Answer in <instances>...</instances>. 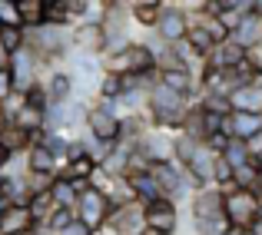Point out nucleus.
Here are the masks:
<instances>
[{"label": "nucleus", "instance_id": "nucleus-14", "mask_svg": "<svg viewBox=\"0 0 262 235\" xmlns=\"http://www.w3.org/2000/svg\"><path fill=\"white\" fill-rule=\"evenodd\" d=\"M40 86H43V93H47L50 103L73 100V77H70V70H50L43 80H40Z\"/></svg>", "mask_w": 262, "mask_h": 235}, {"label": "nucleus", "instance_id": "nucleus-10", "mask_svg": "<svg viewBox=\"0 0 262 235\" xmlns=\"http://www.w3.org/2000/svg\"><path fill=\"white\" fill-rule=\"evenodd\" d=\"M156 83H163L166 89H173L176 96H183L186 103L199 93V83H196V73L186 70V66H166V70H156Z\"/></svg>", "mask_w": 262, "mask_h": 235}, {"label": "nucleus", "instance_id": "nucleus-27", "mask_svg": "<svg viewBox=\"0 0 262 235\" xmlns=\"http://www.w3.org/2000/svg\"><path fill=\"white\" fill-rule=\"evenodd\" d=\"M70 222H73V212H70V209H53L50 219L40 225V232H43V235H60Z\"/></svg>", "mask_w": 262, "mask_h": 235}, {"label": "nucleus", "instance_id": "nucleus-3", "mask_svg": "<svg viewBox=\"0 0 262 235\" xmlns=\"http://www.w3.org/2000/svg\"><path fill=\"white\" fill-rule=\"evenodd\" d=\"M143 229H146V235H176L179 205L169 199H156V202L143 205Z\"/></svg>", "mask_w": 262, "mask_h": 235}, {"label": "nucleus", "instance_id": "nucleus-29", "mask_svg": "<svg viewBox=\"0 0 262 235\" xmlns=\"http://www.w3.org/2000/svg\"><path fill=\"white\" fill-rule=\"evenodd\" d=\"M27 192L30 196H40V192H50V185H53V176H37V172H27Z\"/></svg>", "mask_w": 262, "mask_h": 235}, {"label": "nucleus", "instance_id": "nucleus-16", "mask_svg": "<svg viewBox=\"0 0 262 235\" xmlns=\"http://www.w3.org/2000/svg\"><path fill=\"white\" fill-rule=\"evenodd\" d=\"M160 10H163V0H136V4H129V20L153 33L156 20H160Z\"/></svg>", "mask_w": 262, "mask_h": 235}, {"label": "nucleus", "instance_id": "nucleus-7", "mask_svg": "<svg viewBox=\"0 0 262 235\" xmlns=\"http://www.w3.org/2000/svg\"><path fill=\"white\" fill-rule=\"evenodd\" d=\"M140 156L146 159L149 166L156 162H173V133H163V129H146L143 139L136 143Z\"/></svg>", "mask_w": 262, "mask_h": 235}, {"label": "nucleus", "instance_id": "nucleus-28", "mask_svg": "<svg viewBox=\"0 0 262 235\" xmlns=\"http://www.w3.org/2000/svg\"><path fill=\"white\" fill-rule=\"evenodd\" d=\"M256 182H259V169H256V162H246L243 169L232 172V189H246V192H252V189H256Z\"/></svg>", "mask_w": 262, "mask_h": 235}, {"label": "nucleus", "instance_id": "nucleus-31", "mask_svg": "<svg viewBox=\"0 0 262 235\" xmlns=\"http://www.w3.org/2000/svg\"><path fill=\"white\" fill-rule=\"evenodd\" d=\"M0 27H20L17 4L13 0H0Z\"/></svg>", "mask_w": 262, "mask_h": 235}, {"label": "nucleus", "instance_id": "nucleus-32", "mask_svg": "<svg viewBox=\"0 0 262 235\" xmlns=\"http://www.w3.org/2000/svg\"><path fill=\"white\" fill-rule=\"evenodd\" d=\"M246 66H249L252 73H262V43H256V46L246 50Z\"/></svg>", "mask_w": 262, "mask_h": 235}, {"label": "nucleus", "instance_id": "nucleus-23", "mask_svg": "<svg viewBox=\"0 0 262 235\" xmlns=\"http://www.w3.org/2000/svg\"><path fill=\"white\" fill-rule=\"evenodd\" d=\"M24 46H27V30L24 27H0V50H4L7 57L20 53Z\"/></svg>", "mask_w": 262, "mask_h": 235}, {"label": "nucleus", "instance_id": "nucleus-26", "mask_svg": "<svg viewBox=\"0 0 262 235\" xmlns=\"http://www.w3.org/2000/svg\"><path fill=\"white\" fill-rule=\"evenodd\" d=\"M219 159H223V162L229 166L232 172H236V169H243L246 162H252L249 153H246V146H243V143H236V139H229V146H226L223 153H219Z\"/></svg>", "mask_w": 262, "mask_h": 235}, {"label": "nucleus", "instance_id": "nucleus-13", "mask_svg": "<svg viewBox=\"0 0 262 235\" xmlns=\"http://www.w3.org/2000/svg\"><path fill=\"white\" fill-rule=\"evenodd\" d=\"M259 129H262V116H256V113H229L226 123H223V133L236 143H246L249 136H256Z\"/></svg>", "mask_w": 262, "mask_h": 235}, {"label": "nucleus", "instance_id": "nucleus-34", "mask_svg": "<svg viewBox=\"0 0 262 235\" xmlns=\"http://www.w3.org/2000/svg\"><path fill=\"white\" fill-rule=\"evenodd\" d=\"M60 235H96V232H93V229H86V225H83V222H80V219H77V216H73V222H70V225H67V229H63V232H60Z\"/></svg>", "mask_w": 262, "mask_h": 235}, {"label": "nucleus", "instance_id": "nucleus-36", "mask_svg": "<svg viewBox=\"0 0 262 235\" xmlns=\"http://www.w3.org/2000/svg\"><path fill=\"white\" fill-rule=\"evenodd\" d=\"M249 86H252V89H259V93H262V73H249Z\"/></svg>", "mask_w": 262, "mask_h": 235}, {"label": "nucleus", "instance_id": "nucleus-8", "mask_svg": "<svg viewBox=\"0 0 262 235\" xmlns=\"http://www.w3.org/2000/svg\"><path fill=\"white\" fill-rule=\"evenodd\" d=\"M192 222H223V192L219 189H199L189 196Z\"/></svg>", "mask_w": 262, "mask_h": 235}, {"label": "nucleus", "instance_id": "nucleus-25", "mask_svg": "<svg viewBox=\"0 0 262 235\" xmlns=\"http://www.w3.org/2000/svg\"><path fill=\"white\" fill-rule=\"evenodd\" d=\"M37 143L57 159V162H63V159H67V146H70V136H67V133H43Z\"/></svg>", "mask_w": 262, "mask_h": 235}, {"label": "nucleus", "instance_id": "nucleus-19", "mask_svg": "<svg viewBox=\"0 0 262 235\" xmlns=\"http://www.w3.org/2000/svg\"><path fill=\"white\" fill-rule=\"evenodd\" d=\"M229 106L232 113H256L262 116V93L252 86H239L236 93H229Z\"/></svg>", "mask_w": 262, "mask_h": 235}, {"label": "nucleus", "instance_id": "nucleus-35", "mask_svg": "<svg viewBox=\"0 0 262 235\" xmlns=\"http://www.w3.org/2000/svg\"><path fill=\"white\" fill-rule=\"evenodd\" d=\"M7 93H13V89H10V70H7V66H0V100H4Z\"/></svg>", "mask_w": 262, "mask_h": 235}, {"label": "nucleus", "instance_id": "nucleus-24", "mask_svg": "<svg viewBox=\"0 0 262 235\" xmlns=\"http://www.w3.org/2000/svg\"><path fill=\"white\" fill-rule=\"evenodd\" d=\"M196 149H199V143H196V139H189V136H183V133H176V136H173V162L179 166V169H186V166L192 162Z\"/></svg>", "mask_w": 262, "mask_h": 235}, {"label": "nucleus", "instance_id": "nucleus-38", "mask_svg": "<svg viewBox=\"0 0 262 235\" xmlns=\"http://www.w3.org/2000/svg\"><path fill=\"white\" fill-rule=\"evenodd\" d=\"M243 235H246V232H243Z\"/></svg>", "mask_w": 262, "mask_h": 235}, {"label": "nucleus", "instance_id": "nucleus-5", "mask_svg": "<svg viewBox=\"0 0 262 235\" xmlns=\"http://www.w3.org/2000/svg\"><path fill=\"white\" fill-rule=\"evenodd\" d=\"M186 30H189V13H186L179 4H163L160 20H156V30H153L156 37H160L166 46H173V43H183L186 40Z\"/></svg>", "mask_w": 262, "mask_h": 235}, {"label": "nucleus", "instance_id": "nucleus-2", "mask_svg": "<svg viewBox=\"0 0 262 235\" xmlns=\"http://www.w3.org/2000/svg\"><path fill=\"white\" fill-rule=\"evenodd\" d=\"M259 216H262V202L256 199V192H246V189L223 192V219H226V225L246 232Z\"/></svg>", "mask_w": 262, "mask_h": 235}, {"label": "nucleus", "instance_id": "nucleus-17", "mask_svg": "<svg viewBox=\"0 0 262 235\" xmlns=\"http://www.w3.org/2000/svg\"><path fill=\"white\" fill-rule=\"evenodd\" d=\"M27 229H37L30 212H27V205H10L0 216V235H17V232H27Z\"/></svg>", "mask_w": 262, "mask_h": 235}, {"label": "nucleus", "instance_id": "nucleus-15", "mask_svg": "<svg viewBox=\"0 0 262 235\" xmlns=\"http://www.w3.org/2000/svg\"><path fill=\"white\" fill-rule=\"evenodd\" d=\"M33 143H37V139H33V136H27L17 123H0V149H4V153L20 156V153H27Z\"/></svg>", "mask_w": 262, "mask_h": 235}, {"label": "nucleus", "instance_id": "nucleus-33", "mask_svg": "<svg viewBox=\"0 0 262 235\" xmlns=\"http://www.w3.org/2000/svg\"><path fill=\"white\" fill-rule=\"evenodd\" d=\"M243 146H246V153H249V159H259L262 156V129H259L256 136H249Z\"/></svg>", "mask_w": 262, "mask_h": 235}, {"label": "nucleus", "instance_id": "nucleus-11", "mask_svg": "<svg viewBox=\"0 0 262 235\" xmlns=\"http://www.w3.org/2000/svg\"><path fill=\"white\" fill-rule=\"evenodd\" d=\"M189 103L183 96H176L173 89H166L163 83H153L146 93V116H169V113H186Z\"/></svg>", "mask_w": 262, "mask_h": 235}, {"label": "nucleus", "instance_id": "nucleus-20", "mask_svg": "<svg viewBox=\"0 0 262 235\" xmlns=\"http://www.w3.org/2000/svg\"><path fill=\"white\" fill-rule=\"evenodd\" d=\"M50 199L57 209H77V199H80V189L73 182H67V179H57L53 176V185H50Z\"/></svg>", "mask_w": 262, "mask_h": 235}, {"label": "nucleus", "instance_id": "nucleus-4", "mask_svg": "<svg viewBox=\"0 0 262 235\" xmlns=\"http://www.w3.org/2000/svg\"><path fill=\"white\" fill-rule=\"evenodd\" d=\"M7 70H10V89H13V93H20V96L40 83V60L33 57L27 46H24L20 53H13V57H10Z\"/></svg>", "mask_w": 262, "mask_h": 235}, {"label": "nucleus", "instance_id": "nucleus-12", "mask_svg": "<svg viewBox=\"0 0 262 235\" xmlns=\"http://www.w3.org/2000/svg\"><path fill=\"white\" fill-rule=\"evenodd\" d=\"M70 50L77 53H93V57H103V46H106V37H103L100 24H77L70 27Z\"/></svg>", "mask_w": 262, "mask_h": 235}, {"label": "nucleus", "instance_id": "nucleus-6", "mask_svg": "<svg viewBox=\"0 0 262 235\" xmlns=\"http://www.w3.org/2000/svg\"><path fill=\"white\" fill-rule=\"evenodd\" d=\"M73 216L80 219V222L86 225V229H93V232H100L103 225H106V216H110V202H106V196H100L96 189H86L80 192V199H77V209H73Z\"/></svg>", "mask_w": 262, "mask_h": 235}, {"label": "nucleus", "instance_id": "nucleus-30", "mask_svg": "<svg viewBox=\"0 0 262 235\" xmlns=\"http://www.w3.org/2000/svg\"><path fill=\"white\" fill-rule=\"evenodd\" d=\"M24 103H27L30 109H40V113L50 106V100H47V93H43V86H40V83H37L33 89H27V93H24Z\"/></svg>", "mask_w": 262, "mask_h": 235}, {"label": "nucleus", "instance_id": "nucleus-18", "mask_svg": "<svg viewBox=\"0 0 262 235\" xmlns=\"http://www.w3.org/2000/svg\"><path fill=\"white\" fill-rule=\"evenodd\" d=\"M60 162L47 153L40 143H33L30 149H27V172H37V176H57Z\"/></svg>", "mask_w": 262, "mask_h": 235}, {"label": "nucleus", "instance_id": "nucleus-1", "mask_svg": "<svg viewBox=\"0 0 262 235\" xmlns=\"http://www.w3.org/2000/svg\"><path fill=\"white\" fill-rule=\"evenodd\" d=\"M103 73H113V77H146V73H156V57L143 40H133L129 46L103 57Z\"/></svg>", "mask_w": 262, "mask_h": 235}, {"label": "nucleus", "instance_id": "nucleus-9", "mask_svg": "<svg viewBox=\"0 0 262 235\" xmlns=\"http://www.w3.org/2000/svg\"><path fill=\"white\" fill-rule=\"evenodd\" d=\"M83 126H86V136L93 143H116L120 139V120L110 116V113H103L100 106H86Z\"/></svg>", "mask_w": 262, "mask_h": 235}, {"label": "nucleus", "instance_id": "nucleus-21", "mask_svg": "<svg viewBox=\"0 0 262 235\" xmlns=\"http://www.w3.org/2000/svg\"><path fill=\"white\" fill-rule=\"evenodd\" d=\"M17 4V17L24 30H37L43 24V0H13Z\"/></svg>", "mask_w": 262, "mask_h": 235}, {"label": "nucleus", "instance_id": "nucleus-37", "mask_svg": "<svg viewBox=\"0 0 262 235\" xmlns=\"http://www.w3.org/2000/svg\"><path fill=\"white\" fill-rule=\"evenodd\" d=\"M17 235H43L40 229H27V232H17Z\"/></svg>", "mask_w": 262, "mask_h": 235}, {"label": "nucleus", "instance_id": "nucleus-22", "mask_svg": "<svg viewBox=\"0 0 262 235\" xmlns=\"http://www.w3.org/2000/svg\"><path fill=\"white\" fill-rule=\"evenodd\" d=\"M57 209L53 205V199H50V192H40V196H30L27 199V212H30V219H33V225H43L47 219H50V212Z\"/></svg>", "mask_w": 262, "mask_h": 235}]
</instances>
